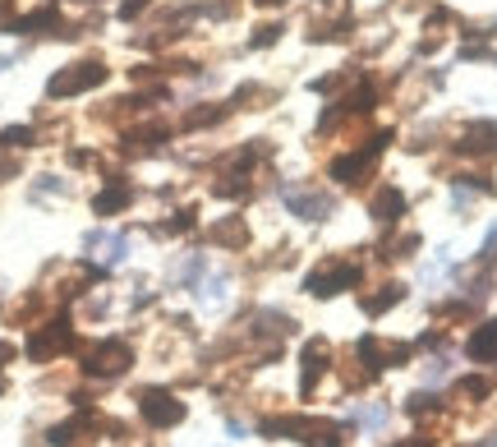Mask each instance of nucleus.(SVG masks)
I'll return each instance as SVG.
<instances>
[{"label": "nucleus", "mask_w": 497, "mask_h": 447, "mask_svg": "<svg viewBox=\"0 0 497 447\" xmlns=\"http://www.w3.org/2000/svg\"><path fill=\"white\" fill-rule=\"evenodd\" d=\"M359 277H364V268H359V263L331 258V263H322V268H314L309 277H304V291L318 296V300H331V296L350 291V286H359Z\"/></svg>", "instance_id": "f257e3e1"}, {"label": "nucleus", "mask_w": 497, "mask_h": 447, "mask_svg": "<svg viewBox=\"0 0 497 447\" xmlns=\"http://www.w3.org/2000/svg\"><path fill=\"white\" fill-rule=\"evenodd\" d=\"M97 84H106V65L102 61H78L61 74H51L46 97H78V93H93Z\"/></svg>", "instance_id": "f03ea898"}, {"label": "nucleus", "mask_w": 497, "mask_h": 447, "mask_svg": "<svg viewBox=\"0 0 497 447\" xmlns=\"http://www.w3.org/2000/svg\"><path fill=\"white\" fill-rule=\"evenodd\" d=\"M134 364V351H129V341H120V337H106V341H97V346L83 355V370H88L93 378H116V374H125Z\"/></svg>", "instance_id": "7ed1b4c3"}, {"label": "nucleus", "mask_w": 497, "mask_h": 447, "mask_svg": "<svg viewBox=\"0 0 497 447\" xmlns=\"http://www.w3.org/2000/svg\"><path fill=\"white\" fill-rule=\"evenodd\" d=\"M74 346V323L69 319H51V323H42L33 337H28V360H37V364H46V360H55L61 351H69Z\"/></svg>", "instance_id": "20e7f679"}, {"label": "nucleus", "mask_w": 497, "mask_h": 447, "mask_svg": "<svg viewBox=\"0 0 497 447\" xmlns=\"http://www.w3.org/2000/svg\"><path fill=\"white\" fill-rule=\"evenodd\" d=\"M138 415H143L152 429H171V425L184 419V402L175 397V392H166V387H148L143 397H138Z\"/></svg>", "instance_id": "39448f33"}, {"label": "nucleus", "mask_w": 497, "mask_h": 447, "mask_svg": "<svg viewBox=\"0 0 497 447\" xmlns=\"http://www.w3.org/2000/svg\"><path fill=\"white\" fill-rule=\"evenodd\" d=\"M281 203L304 222H327L331 217V199L322 190H304V185H281Z\"/></svg>", "instance_id": "423d86ee"}, {"label": "nucleus", "mask_w": 497, "mask_h": 447, "mask_svg": "<svg viewBox=\"0 0 497 447\" xmlns=\"http://www.w3.org/2000/svg\"><path fill=\"white\" fill-rule=\"evenodd\" d=\"M97 429H102V425H97V415H88V410H83V415L65 419V425H55L46 438H51V447H83V443H88Z\"/></svg>", "instance_id": "0eeeda50"}, {"label": "nucleus", "mask_w": 497, "mask_h": 447, "mask_svg": "<svg viewBox=\"0 0 497 447\" xmlns=\"http://www.w3.org/2000/svg\"><path fill=\"white\" fill-rule=\"evenodd\" d=\"M83 249H88L102 268H110V263H120L129 254V235H110V231H88V240H83Z\"/></svg>", "instance_id": "6e6552de"}, {"label": "nucleus", "mask_w": 497, "mask_h": 447, "mask_svg": "<svg viewBox=\"0 0 497 447\" xmlns=\"http://www.w3.org/2000/svg\"><path fill=\"white\" fill-rule=\"evenodd\" d=\"M460 152H469V157H497V125L493 120H479V125H469L465 134H460V143H456Z\"/></svg>", "instance_id": "1a4fd4ad"}, {"label": "nucleus", "mask_w": 497, "mask_h": 447, "mask_svg": "<svg viewBox=\"0 0 497 447\" xmlns=\"http://www.w3.org/2000/svg\"><path fill=\"white\" fill-rule=\"evenodd\" d=\"M373 157H378L373 148H359V152L337 157V162H331V180H337V185H359V175L373 167Z\"/></svg>", "instance_id": "9d476101"}, {"label": "nucleus", "mask_w": 497, "mask_h": 447, "mask_svg": "<svg viewBox=\"0 0 497 447\" xmlns=\"http://www.w3.org/2000/svg\"><path fill=\"white\" fill-rule=\"evenodd\" d=\"M369 217L382 222V226L401 222V217H405V194H401L396 185H382V190L373 194V203H369Z\"/></svg>", "instance_id": "9b49d317"}, {"label": "nucleus", "mask_w": 497, "mask_h": 447, "mask_svg": "<svg viewBox=\"0 0 497 447\" xmlns=\"http://www.w3.org/2000/svg\"><path fill=\"white\" fill-rule=\"evenodd\" d=\"M327 360H331V346H327V341H309V346H304V378H299V392H304V397H309V392L318 387V374L327 370Z\"/></svg>", "instance_id": "f8f14e48"}, {"label": "nucleus", "mask_w": 497, "mask_h": 447, "mask_svg": "<svg viewBox=\"0 0 497 447\" xmlns=\"http://www.w3.org/2000/svg\"><path fill=\"white\" fill-rule=\"evenodd\" d=\"M465 355L475 360V364H493V360H497V319H493V323H479L475 332H469Z\"/></svg>", "instance_id": "ddd939ff"}, {"label": "nucleus", "mask_w": 497, "mask_h": 447, "mask_svg": "<svg viewBox=\"0 0 497 447\" xmlns=\"http://www.w3.org/2000/svg\"><path fill=\"white\" fill-rule=\"evenodd\" d=\"M226 291H231L226 272H208V277L193 281V296H199V305H203V309H221V305H226Z\"/></svg>", "instance_id": "4468645a"}, {"label": "nucleus", "mask_w": 497, "mask_h": 447, "mask_svg": "<svg viewBox=\"0 0 497 447\" xmlns=\"http://www.w3.org/2000/svg\"><path fill=\"white\" fill-rule=\"evenodd\" d=\"M129 203H134V190L116 180V185H110V190H102V194L93 199V213H97V217H116V213H125Z\"/></svg>", "instance_id": "2eb2a0df"}, {"label": "nucleus", "mask_w": 497, "mask_h": 447, "mask_svg": "<svg viewBox=\"0 0 497 447\" xmlns=\"http://www.w3.org/2000/svg\"><path fill=\"white\" fill-rule=\"evenodd\" d=\"M212 240H216V245H226V249H240V245L248 240V231H244L240 217H231V222H216V226H212Z\"/></svg>", "instance_id": "dca6fc26"}, {"label": "nucleus", "mask_w": 497, "mask_h": 447, "mask_svg": "<svg viewBox=\"0 0 497 447\" xmlns=\"http://www.w3.org/2000/svg\"><path fill=\"white\" fill-rule=\"evenodd\" d=\"M401 300H405V286H382L378 296H369V300H364V313H373V319H378V313H387V309L401 305Z\"/></svg>", "instance_id": "f3484780"}, {"label": "nucleus", "mask_w": 497, "mask_h": 447, "mask_svg": "<svg viewBox=\"0 0 497 447\" xmlns=\"http://www.w3.org/2000/svg\"><path fill=\"white\" fill-rule=\"evenodd\" d=\"M37 134H33V125H10V129H0V148H33Z\"/></svg>", "instance_id": "a211bd4d"}, {"label": "nucleus", "mask_w": 497, "mask_h": 447, "mask_svg": "<svg viewBox=\"0 0 497 447\" xmlns=\"http://www.w3.org/2000/svg\"><path fill=\"white\" fill-rule=\"evenodd\" d=\"M456 392H460V397H469V402H484L488 392H493V378H484V374H475V378H460V383H456Z\"/></svg>", "instance_id": "6ab92c4d"}, {"label": "nucleus", "mask_w": 497, "mask_h": 447, "mask_svg": "<svg viewBox=\"0 0 497 447\" xmlns=\"http://www.w3.org/2000/svg\"><path fill=\"white\" fill-rule=\"evenodd\" d=\"M354 425L382 429V425H387V406H359V410H354Z\"/></svg>", "instance_id": "aec40b11"}, {"label": "nucleus", "mask_w": 497, "mask_h": 447, "mask_svg": "<svg viewBox=\"0 0 497 447\" xmlns=\"http://www.w3.org/2000/svg\"><path fill=\"white\" fill-rule=\"evenodd\" d=\"M405 410L410 415H428V410H437V397H428V392H414V397L405 402Z\"/></svg>", "instance_id": "412c9836"}, {"label": "nucleus", "mask_w": 497, "mask_h": 447, "mask_svg": "<svg viewBox=\"0 0 497 447\" xmlns=\"http://www.w3.org/2000/svg\"><path fill=\"white\" fill-rule=\"evenodd\" d=\"M189 226H193V213H189V207H184V213H175V217H171V222H166L161 231H171V235H184Z\"/></svg>", "instance_id": "4be33fe9"}, {"label": "nucleus", "mask_w": 497, "mask_h": 447, "mask_svg": "<svg viewBox=\"0 0 497 447\" xmlns=\"http://www.w3.org/2000/svg\"><path fill=\"white\" fill-rule=\"evenodd\" d=\"M276 33H281V28H276V23H267V28H258V33H254V42H248V46H272V42H276Z\"/></svg>", "instance_id": "5701e85b"}, {"label": "nucleus", "mask_w": 497, "mask_h": 447, "mask_svg": "<svg viewBox=\"0 0 497 447\" xmlns=\"http://www.w3.org/2000/svg\"><path fill=\"white\" fill-rule=\"evenodd\" d=\"M479 258H484V263H493V258H497V226L488 231V240H484V249H479Z\"/></svg>", "instance_id": "b1692460"}, {"label": "nucleus", "mask_w": 497, "mask_h": 447, "mask_svg": "<svg viewBox=\"0 0 497 447\" xmlns=\"http://www.w3.org/2000/svg\"><path fill=\"white\" fill-rule=\"evenodd\" d=\"M396 447H433V438H428V434H420V438H410V443H396Z\"/></svg>", "instance_id": "393cba45"}, {"label": "nucleus", "mask_w": 497, "mask_h": 447, "mask_svg": "<svg viewBox=\"0 0 497 447\" xmlns=\"http://www.w3.org/2000/svg\"><path fill=\"white\" fill-rule=\"evenodd\" d=\"M318 447H341V438H337V434H331V438H322Z\"/></svg>", "instance_id": "a878e982"}, {"label": "nucleus", "mask_w": 497, "mask_h": 447, "mask_svg": "<svg viewBox=\"0 0 497 447\" xmlns=\"http://www.w3.org/2000/svg\"><path fill=\"white\" fill-rule=\"evenodd\" d=\"M0 392H5V378H0Z\"/></svg>", "instance_id": "bb28decb"}, {"label": "nucleus", "mask_w": 497, "mask_h": 447, "mask_svg": "<svg viewBox=\"0 0 497 447\" xmlns=\"http://www.w3.org/2000/svg\"><path fill=\"white\" fill-rule=\"evenodd\" d=\"M488 447H497V438H493V443H488Z\"/></svg>", "instance_id": "cd10ccee"}]
</instances>
